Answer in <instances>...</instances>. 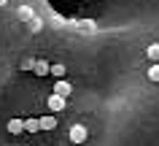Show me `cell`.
I'll return each instance as SVG.
<instances>
[{
  "mask_svg": "<svg viewBox=\"0 0 159 146\" xmlns=\"http://www.w3.org/2000/svg\"><path fill=\"white\" fill-rule=\"evenodd\" d=\"M30 27H33V33H38V30H41V19L33 16V19H30Z\"/></svg>",
  "mask_w": 159,
  "mask_h": 146,
  "instance_id": "4fadbf2b",
  "label": "cell"
},
{
  "mask_svg": "<svg viewBox=\"0 0 159 146\" xmlns=\"http://www.w3.org/2000/svg\"><path fill=\"white\" fill-rule=\"evenodd\" d=\"M38 122H41V130H54L57 127V116H51V114L49 116H41Z\"/></svg>",
  "mask_w": 159,
  "mask_h": 146,
  "instance_id": "8992f818",
  "label": "cell"
},
{
  "mask_svg": "<svg viewBox=\"0 0 159 146\" xmlns=\"http://www.w3.org/2000/svg\"><path fill=\"white\" fill-rule=\"evenodd\" d=\"M70 92H73V87L67 84L65 78H57V84H54V95H62V97H67Z\"/></svg>",
  "mask_w": 159,
  "mask_h": 146,
  "instance_id": "5b68a950",
  "label": "cell"
},
{
  "mask_svg": "<svg viewBox=\"0 0 159 146\" xmlns=\"http://www.w3.org/2000/svg\"><path fill=\"white\" fill-rule=\"evenodd\" d=\"M38 130H41V122L38 119H33V116L25 119V133H38Z\"/></svg>",
  "mask_w": 159,
  "mask_h": 146,
  "instance_id": "52a82bcc",
  "label": "cell"
},
{
  "mask_svg": "<svg viewBox=\"0 0 159 146\" xmlns=\"http://www.w3.org/2000/svg\"><path fill=\"white\" fill-rule=\"evenodd\" d=\"M6 130H8L11 135H19V133H25V119H22V116H14V119H8Z\"/></svg>",
  "mask_w": 159,
  "mask_h": 146,
  "instance_id": "3957f363",
  "label": "cell"
},
{
  "mask_svg": "<svg viewBox=\"0 0 159 146\" xmlns=\"http://www.w3.org/2000/svg\"><path fill=\"white\" fill-rule=\"evenodd\" d=\"M33 65H35V60H25L22 62V70H33Z\"/></svg>",
  "mask_w": 159,
  "mask_h": 146,
  "instance_id": "5bb4252c",
  "label": "cell"
},
{
  "mask_svg": "<svg viewBox=\"0 0 159 146\" xmlns=\"http://www.w3.org/2000/svg\"><path fill=\"white\" fill-rule=\"evenodd\" d=\"M33 73H35V76H49V73H51V65H49L46 60H35Z\"/></svg>",
  "mask_w": 159,
  "mask_h": 146,
  "instance_id": "277c9868",
  "label": "cell"
},
{
  "mask_svg": "<svg viewBox=\"0 0 159 146\" xmlns=\"http://www.w3.org/2000/svg\"><path fill=\"white\" fill-rule=\"evenodd\" d=\"M78 27H81L84 33H94V22H92V19H86V22H78Z\"/></svg>",
  "mask_w": 159,
  "mask_h": 146,
  "instance_id": "7c38bea8",
  "label": "cell"
},
{
  "mask_svg": "<svg viewBox=\"0 0 159 146\" xmlns=\"http://www.w3.org/2000/svg\"><path fill=\"white\" fill-rule=\"evenodd\" d=\"M65 103H67V97H62V95H49V100H46V106H49L51 114L65 111Z\"/></svg>",
  "mask_w": 159,
  "mask_h": 146,
  "instance_id": "7a4b0ae2",
  "label": "cell"
},
{
  "mask_svg": "<svg viewBox=\"0 0 159 146\" xmlns=\"http://www.w3.org/2000/svg\"><path fill=\"white\" fill-rule=\"evenodd\" d=\"M148 78L151 81H159V62H154V65L148 68Z\"/></svg>",
  "mask_w": 159,
  "mask_h": 146,
  "instance_id": "30bf717a",
  "label": "cell"
},
{
  "mask_svg": "<svg viewBox=\"0 0 159 146\" xmlns=\"http://www.w3.org/2000/svg\"><path fill=\"white\" fill-rule=\"evenodd\" d=\"M51 76H57V78H65V65H51Z\"/></svg>",
  "mask_w": 159,
  "mask_h": 146,
  "instance_id": "8fae6325",
  "label": "cell"
},
{
  "mask_svg": "<svg viewBox=\"0 0 159 146\" xmlns=\"http://www.w3.org/2000/svg\"><path fill=\"white\" fill-rule=\"evenodd\" d=\"M33 16H35V14H33L30 6H22V8H19V19H22V22H30Z\"/></svg>",
  "mask_w": 159,
  "mask_h": 146,
  "instance_id": "9c48e42d",
  "label": "cell"
},
{
  "mask_svg": "<svg viewBox=\"0 0 159 146\" xmlns=\"http://www.w3.org/2000/svg\"><path fill=\"white\" fill-rule=\"evenodd\" d=\"M146 54H148L151 62H159V43H151L148 49H146Z\"/></svg>",
  "mask_w": 159,
  "mask_h": 146,
  "instance_id": "ba28073f",
  "label": "cell"
},
{
  "mask_svg": "<svg viewBox=\"0 0 159 146\" xmlns=\"http://www.w3.org/2000/svg\"><path fill=\"white\" fill-rule=\"evenodd\" d=\"M67 138H70L73 144H84L86 138H89V130H86L84 125H73V127H70V133H67Z\"/></svg>",
  "mask_w": 159,
  "mask_h": 146,
  "instance_id": "6da1fadb",
  "label": "cell"
},
{
  "mask_svg": "<svg viewBox=\"0 0 159 146\" xmlns=\"http://www.w3.org/2000/svg\"><path fill=\"white\" fill-rule=\"evenodd\" d=\"M6 3H8V0H0V6H6Z\"/></svg>",
  "mask_w": 159,
  "mask_h": 146,
  "instance_id": "9a60e30c",
  "label": "cell"
}]
</instances>
